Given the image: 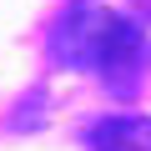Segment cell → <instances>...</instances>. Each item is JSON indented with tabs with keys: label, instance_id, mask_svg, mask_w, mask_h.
Listing matches in <instances>:
<instances>
[{
	"label": "cell",
	"instance_id": "cell-1",
	"mask_svg": "<svg viewBox=\"0 0 151 151\" xmlns=\"http://www.w3.org/2000/svg\"><path fill=\"white\" fill-rule=\"evenodd\" d=\"M146 10L141 0H65L50 25V60L101 81L126 96L141 86Z\"/></svg>",
	"mask_w": 151,
	"mask_h": 151
},
{
	"label": "cell",
	"instance_id": "cell-2",
	"mask_svg": "<svg viewBox=\"0 0 151 151\" xmlns=\"http://www.w3.org/2000/svg\"><path fill=\"white\" fill-rule=\"evenodd\" d=\"M86 151H151V121L146 116H101L86 126Z\"/></svg>",
	"mask_w": 151,
	"mask_h": 151
},
{
	"label": "cell",
	"instance_id": "cell-3",
	"mask_svg": "<svg viewBox=\"0 0 151 151\" xmlns=\"http://www.w3.org/2000/svg\"><path fill=\"white\" fill-rule=\"evenodd\" d=\"M146 50H151V15H146Z\"/></svg>",
	"mask_w": 151,
	"mask_h": 151
}]
</instances>
